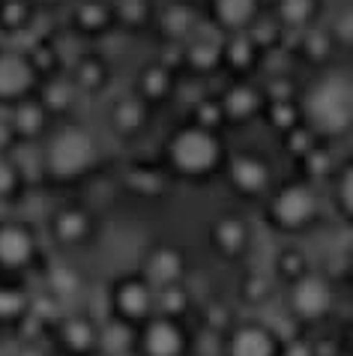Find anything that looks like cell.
I'll use <instances>...</instances> for the list:
<instances>
[{"mask_svg":"<svg viewBox=\"0 0 353 356\" xmlns=\"http://www.w3.org/2000/svg\"><path fill=\"white\" fill-rule=\"evenodd\" d=\"M281 335L267 323L243 321L224 330L222 339V356H284Z\"/></svg>","mask_w":353,"mask_h":356,"instance_id":"8992f818","label":"cell"},{"mask_svg":"<svg viewBox=\"0 0 353 356\" xmlns=\"http://www.w3.org/2000/svg\"><path fill=\"white\" fill-rule=\"evenodd\" d=\"M105 18V9L99 3H84L81 9H78V22H81L84 27H93V24H99Z\"/></svg>","mask_w":353,"mask_h":356,"instance_id":"7402d4cb","label":"cell"},{"mask_svg":"<svg viewBox=\"0 0 353 356\" xmlns=\"http://www.w3.org/2000/svg\"><path fill=\"white\" fill-rule=\"evenodd\" d=\"M180 275H183V258H180V252H174V249H156V252L147 254L144 270H141V279L150 284L153 291H162V288H174V284H180Z\"/></svg>","mask_w":353,"mask_h":356,"instance_id":"7c38bea8","label":"cell"},{"mask_svg":"<svg viewBox=\"0 0 353 356\" xmlns=\"http://www.w3.org/2000/svg\"><path fill=\"white\" fill-rule=\"evenodd\" d=\"M69 96H72L69 84H60V81H57V84H51V87H48V108H54V105H63V102H66V99H69Z\"/></svg>","mask_w":353,"mask_h":356,"instance_id":"cb8c5ba5","label":"cell"},{"mask_svg":"<svg viewBox=\"0 0 353 356\" xmlns=\"http://www.w3.org/2000/svg\"><path fill=\"white\" fill-rule=\"evenodd\" d=\"M171 156L180 171L186 174H201L207 171V168H213L215 156H219V147H215V141L207 135V132H183L180 138L174 141L171 147Z\"/></svg>","mask_w":353,"mask_h":356,"instance_id":"9c48e42d","label":"cell"},{"mask_svg":"<svg viewBox=\"0 0 353 356\" xmlns=\"http://www.w3.org/2000/svg\"><path fill=\"white\" fill-rule=\"evenodd\" d=\"M309 0H284V15L290 18V22H302L309 13Z\"/></svg>","mask_w":353,"mask_h":356,"instance_id":"603a6c76","label":"cell"},{"mask_svg":"<svg viewBox=\"0 0 353 356\" xmlns=\"http://www.w3.org/2000/svg\"><path fill=\"white\" fill-rule=\"evenodd\" d=\"M338 31H341V36H347V39H353V9H350V13H347L345 18H341Z\"/></svg>","mask_w":353,"mask_h":356,"instance_id":"4316f807","label":"cell"},{"mask_svg":"<svg viewBox=\"0 0 353 356\" xmlns=\"http://www.w3.org/2000/svg\"><path fill=\"white\" fill-rule=\"evenodd\" d=\"M195 344L192 335L176 318H165V314H153L144 326L135 330V356H192Z\"/></svg>","mask_w":353,"mask_h":356,"instance_id":"3957f363","label":"cell"},{"mask_svg":"<svg viewBox=\"0 0 353 356\" xmlns=\"http://www.w3.org/2000/svg\"><path fill=\"white\" fill-rule=\"evenodd\" d=\"M39 254L36 234L22 222H0V270L22 273Z\"/></svg>","mask_w":353,"mask_h":356,"instance_id":"ba28073f","label":"cell"},{"mask_svg":"<svg viewBox=\"0 0 353 356\" xmlns=\"http://www.w3.org/2000/svg\"><path fill=\"white\" fill-rule=\"evenodd\" d=\"M288 305H290V314L299 323L315 326V323L329 318L332 305H336V291H332V284L323 279V275L306 273L302 279H297L290 284Z\"/></svg>","mask_w":353,"mask_h":356,"instance_id":"277c9868","label":"cell"},{"mask_svg":"<svg viewBox=\"0 0 353 356\" xmlns=\"http://www.w3.org/2000/svg\"><path fill=\"white\" fill-rule=\"evenodd\" d=\"M90 356H111V353H105V350H96V353H90Z\"/></svg>","mask_w":353,"mask_h":356,"instance_id":"f1b7e54d","label":"cell"},{"mask_svg":"<svg viewBox=\"0 0 353 356\" xmlns=\"http://www.w3.org/2000/svg\"><path fill=\"white\" fill-rule=\"evenodd\" d=\"M233 180H237L240 189L258 192V189H263V183H267V168L258 165L254 159H240L233 165Z\"/></svg>","mask_w":353,"mask_h":356,"instance_id":"e0dca14e","label":"cell"},{"mask_svg":"<svg viewBox=\"0 0 353 356\" xmlns=\"http://www.w3.org/2000/svg\"><path fill=\"white\" fill-rule=\"evenodd\" d=\"M252 13H254V0H219V15L228 24L249 22Z\"/></svg>","mask_w":353,"mask_h":356,"instance_id":"d6986e66","label":"cell"},{"mask_svg":"<svg viewBox=\"0 0 353 356\" xmlns=\"http://www.w3.org/2000/svg\"><path fill=\"white\" fill-rule=\"evenodd\" d=\"M309 117L323 132H341L353 120V81L332 75L309 93Z\"/></svg>","mask_w":353,"mask_h":356,"instance_id":"7a4b0ae2","label":"cell"},{"mask_svg":"<svg viewBox=\"0 0 353 356\" xmlns=\"http://www.w3.org/2000/svg\"><path fill=\"white\" fill-rule=\"evenodd\" d=\"M315 213H318V201L306 186H290V189H284L276 197V204H272V219H276L279 227H284V231H299V227H306L315 219Z\"/></svg>","mask_w":353,"mask_h":356,"instance_id":"30bf717a","label":"cell"},{"mask_svg":"<svg viewBox=\"0 0 353 356\" xmlns=\"http://www.w3.org/2000/svg\"><path fill=\"white\" fill-rule=\"evenodd\" d=\"M31 314V300L15 284H0V326L22 323Z\"/></svg>","mask_w":353,"mask_h":356,"instance_id":"5bb4252c","label":"cell"},{"mask_svg":"<svg viewBox=\"0 0 353 356\" xmlns=\"http://www.w3.org/2000/svg\"><path fill=\"white\" fill-rule=\"evenodd\" d=\"M75 288H78V275L72 270H66V266H57V270L48 275V291H51L54 296H66Z\"/></svg>","mask_w":353,"mask_h":356,"instance_id":"ffe728a7","label":"cell"},{"mask_svg":"<svg viewBox=\"0 0 353 356\" xmlns=\"http://www.w3.org/2000/svg\"><path fill=\"white\" fill-rule=\"evenodd\" d=\"M15 183H18V174H15V168L9 165L3 156H0V197H9L15 189Z\"/></svg>","mask_w":353,"mask_h":356,"instance_id":"44dd1931","label":"cell"},{"mask_svg":"<svg viewBox=\"0 0 353 356\" xmlns=\"http://www.w3.org/2000/svg\"><path fill=\"white\" fill-rule=\"evenodd\" d=\"M33 66L27 57L13 54V51H0V102H13L22 99L33 87Z\"/></svg>","mask_w":353,"mask_h":356,"instance_id":"8fae6325","label":"cell"},{"mask_svg":"<svg viewBox=\"0 0 353 356\" xmlns=\"http://www.w3.org/2000/svg\"><path fill=\"white\" fill-rule=\"evenodd\" d=\"M51 234L57 236V243L78 245V243H84L87 234H90V219H87V213L78 210V207H63V210H57L54 219H51Z\"/></svg>","mask_w":353,"mask_h":356,"instance_id":"4fadbf2b","label":"cell"},{"mask_svg":"<svg viewBox=\"0 0 353 356\" xmlns=\"http://www.w3.org/2000/svg\"><path fill=\"white\" fill-rule=\"evenodd\" d=\"M215 245H219L222 252H228V254H237L246 249V225L237 222V219H224L215 225Z\"/></svg>","mask_w":353,"mask_h":356,"instance_id":"9a60e30c","label":"cell"},{"mask_svg":"<svg viewBox=\"0 0 353 356\" xmlns=\"http://www.w3.org/2000/svg\"><path fill=\"white\" fill-rule=\"evenodd\" d=\"M345 348H347V353L353 356V323L347 326V335H345Z\"/></svg>","mask_w":353,"mask_h":356,"instance_id":"83f0119b","label":"cell"},{"mask_svg":"<svg viewBox=\"0 0 353 356\" xmlns=\"http://www.w3.org/2000/svg\"><path fill=\"white\" fill-rule=\"evenodd\" d=\"M102 326L87 314H66L54 323V348L66 356H90L99 350Z\"/></svg>","mask_w":353,"mask_h":356,"instance_id":"52a82bcc","label":"cell"},{"mask_svg":"<svg viewBox=\"0 0 353 356\" xmlns=\"http://www.w3.org/2000/svg\"><path fill=\"white\" fill-rule=\"evenodd\" d=\"M111 312L117 323L138 330L156 314V291L141 275H126L111 291Z\"/></svg>","mask_w":353,"mask_h":356,"instance_id":"5b68a950","label":"cell"},{"mask_svg":"<svg viewBox=\"0 0 353 356\" xmlns=\"http://www.w3.org/2000/svg\"><path fill=\"white\" fill-rule=\"evenodd\" d=\"M96 162V144L78 126L54 132L45 144V171L54 180H75Z\"/></svg>","mask_w":353,"mask_h":356,"instance_id":"6da1fadb","label":"cell"},{"mask_svg":"<svg viewBox=\"0 0 353 356\" xmlns=\"http://www.w3.org/2000/svg\"><path fill=\"white\" fill-rule=\"evenodd\" d=\"M341 204H345V210L353 216V168L345 174V183H341Z\"/></svg>","mask_w":353,"mask_h":356,"instance_id":"d4e9b609","label":"cell"},{"mask_svg":"<svg viewBox=\"0 0 353 356\" xmlns=\"http://www.w3.org/2000/svg\"><path fill=\"white\" fill-rule=\"evenodd\" d=\"M27 15H31V9H27L24 0H3L0 3V24L6 31H22L27 24Z\"/></svg>","mask_w":353,"mask_h":356,"instance_id":"ac0fdd59","label":"cell"},{"mask_svg":"<svg viewBox=\"0 0 353 356\" xmlns=\"http://www.w3.org/2000/svg\"><path fill=\"white\" fill-rule=\"evenodd\" d=\"M13 356H51V353H48V348L39 344V341H24Z\"/></svg>","mask_w":353,"mask_h":356,"instance_id":"484cf974","label":"cell"},{"mask_svg":"<svg viewBox=\"0 0 353 356\" xmlns=\"http://www.w3.org/2000/svg\"><path fill=\"white\" fill-rule=\"evenodd\" d=\"M45 126V108L36 105V102H22L15 108V117H13V129L18 135H36L42 132Z\"/></svg>","mask_w":353,"mask_h":356,"instance_id":"2e32d148","label":"cell"}]
</instances>
